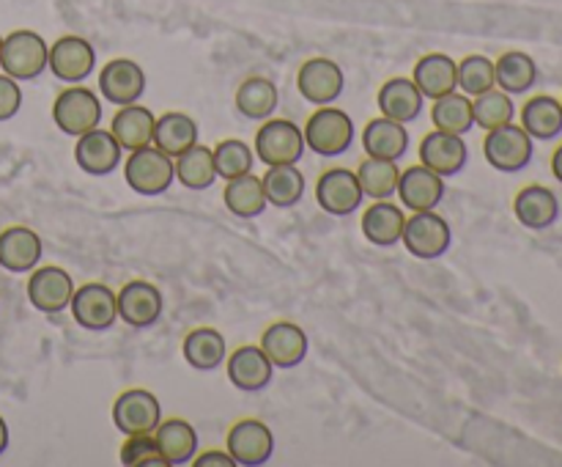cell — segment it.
I'll return each mask as SVG.
<instances>
[{
    "label": "cell",
    "instance_id": "cell-47",
    "mask_svg": "<svg viewBox=\"0 0 562 467\" xmlns=\"http://www.w3.org/2000/svg\"><path fill=\"white\" fill-rule=\"evenodd\" d=\"M5 448H9V423L0 415V456L5 454Z\"/></svg>",
    "mask_w": 562,
    "mask_h": 467
},
{
    "label": "cell",
    "instance_id": "cell-20",
    "mask_svg": "<svg viewBox=\"0 0 562 467\" xmlns=\"http://www.w3.org/2000/svg\"><path fill=\"white\" fill-rule=\"evenodd\" d=\"M225 368H228V379L234 388L245 390V393H256L263 390L274 377V366L261 349V344L239 346L234 355L225 357Z\"/></svg>",
    "mask_w": 562,
    "mask_h": 467
},
{
    "label": "cell",
    "instance_id": "cell-40",
    "mask_svg": "<svg viewBox=\"0 0 562 467\" xmlns=\"http://www.w3.org/2000/svg\"><path fill=\"white\" fill-rule=\"evenodd\" d=\"M472 115H475V124L481 130H497V126L510 124L516 119V104L510 93H505L503 88H488L486 93H477L472 97Z\"/></svg>",
    "mask_w": 562,
    "mask_h": 467
},
{
    "label": "cell",
    "instance_id": "cell-13",
    "mask_svg": "<svg viewBox=\"0 0 562 467\" xmlns=\"http://www.w3.org/2000/svg\"><path fill=\"white\" fill-rule=\"evenodd\" d=\"M71 294H75V280L66 269L55 267V264H47V267L31 269V278H27V300L36 311L55 313L66 311L71 302Z\"/></svg>",
    "mask_w": 562,
    "mask_h": 467
},
{
    "label": "cell",
    "instance_id": "cell-33",
    "mask_svg": "<svg viewBox=\"0 0 562 467\" xmlns=\"http://www.w3.org/2000/svg\"><path fill=\"white\" fill-rule=\"evenodd\" d=\"M198 143V124L192 115L181 113V110H170V113L159 115L157 124H154V146L159 152L170 154V157H179L181 152H187L190 146Z\"/></svg>",
    "mask_w": 562,
    "mask_h": 467
},
{
    "label": "cell",
    "instance_id": "cell-9",
    "mask_svg": "<svg viewBox=\"0 0 562 467\" xmlns=\"http://www.w3.org/2000/svg\"><path fill=\"white\" fill-rule=\"evenodd\" d=\"M71 316L80 324L82 330H91V333H104L115 324L119 319V300H115V291L104 283H82L80 289H75L71 294Z\"/></svg>",
    "mask_w": 562,
    "mask_h": 467
},
{
    "label": "cell",
    "instance_id": "cell-39",
    "mask_svg": "<svg viewBox=\"0 0 562 467\" xmlns=\"http://www.w3.org/2000/svg\"><path fill=\"white\" fill-rule=\"evenodd\" d=\"M434 130L450 132V135H467L475 126V115H472V97L459 91H450L445 97L434 99L431 108Z\"/></svg>",
    "mask_w": 562,
    "mask_h": 467
},
{
    "label": "cell",
    "instance_id": "cell-22",
    "mask_svg": "<svg viewBox=\"0 0 562 467\" xmlns=\"http://www.w3.org/2000/svg\"><path fill=\"white\" fill-rule=\"evenodd\" d=\"M514 214L525 229L547 231L560 220V198L547 185H527L514 198Z\"/></svg>",
    "mask_w": 562,
    "mask_h": 467
},
{
    "label": "cell",
    "instance_id": "cell-27",
    "mask_svg": "<svg viewBox=\"0 0 562 467\" xmlns=\"http://www.w3.org/2000/svg\"><path fill=\"white\" fill-rule=\"evenodd\" d=\"M412 80H415V86L420 88L423 97L439 99L445 97V93L459 88V64L445 53L423 55V58L415 64Z\"/></svg>",
    "mask_w": 562,
    "mask_h": 467
},
{
    "label": "cell",
    "instance_id": "cell-8",
    "mask_svg": "<svg viewBox=\"0 0 562 467\" xmlns=\"http://www.w3.org/2000/svg\"><path fill=\"white\" fill-rule=\"evenodd\" d=\"M162 421V404L146 388H130L115 399L113 423L124 437L130 434H154Z\"/></svg>",
    "mask_w": 562,
    "mask_h": 467
},
{
    "label": "cell",
    "instance_id": "cell-48",
    "mask_svg": "<svg viewBox=\"0 0 562 467\" xmlns=\"http://www.w3.org/2000/svg\"><path fill=\"white\" fill-rule=\"evenodd\" d=\"M0 44H3V36H0Z\"/></svg>",
    "mask_w": 562,
    "mask_h": 467
},
{
    "label": "cell",
    "instance_id": "cell-35",
    "mask_svg": "<svg viewBox=\"0 0 562 467\" xmlns=\"http://www.w3.org/2000/svg\"><path fill=\"white\" fill-rule=\"evenodd\" d=\"M278 86L267 77H247L239 88H236V110L245 115L247 121H267L278 110Z\"/></svg>",
    "mask_w": 562,
    "mask_h": 467
},
{
    "label": "cell",
    "instance_id": "cell-24",
    "mask_svg": "<svg viewBox=\"0 0 562 467\" xmlns=\"http://www.w3.org/2000/svg\"><path fill=\"white\" fill-rule=\"evenodd\" d=\"M154 124H157V115L143 104L132 102L119 108V113L110 121V132L124 152H137L154 143Z\"/></svg>",
    "mask_w": 562,
    "mask_h": 467
},
{
    "label": "cell",
    "instance_id": "cell-17",
    "mask_svg": "<svg viewBox=\"0 0 562 467\" xmlns=\"http://www.w3.org/2000/svg\"><path fill=\"white\" fill-rule=\"evenodd\" d=\"M121 157H124V148L119 146V141H115L110 130L97 126V130L77 137L75 163L80 165L82 174L88 176L113 174L115 168H121Z\"/></svg>",
    "mask_w": 562,
    "mask_h": 467
},
{
    "label": "cell",
    "instance_id": "cell-6",
    "mask_svg": "<svg viewBox=\"0 0 562 467\" xmlns=\"http://www.w3.org/2000/svg\"><path fill=\"white\" fill-rule=\"evenodd\" d=\"M49 47L36 31H14L0 44V66L14 80H36L47 69Z\"/></svg>",
    "mask_w": 562,
    "mask_h": 467
},
{
    "label": "cell",
    "instance_id": "cell-21",
    "mask_svg": "<svg viewBox=\"0 0 562 467\" xmlns=\"http://www.w3.org/2000/svg\"><path fill=\"white\" fill-rule=\"evenodd\" d=\"M307 333L294 322H274L261 335V349L274 368H296L307 357Z\"/></svg>",
    "mask_w": 562,
    "mask_h": 467
},
{
    "label": "cell",
    "instance_id": "cell-30",
    "mask_svg": "<svg viewBox=\"0 0 562 467\" xmlns=\"http://www.w3.org/2000/svg\"><path fill=\"white\" fill-rule=\"evenodd\" d=\"M223 201H225V209L241 220L261 218L269 207L267 192H263V181L261 176L256 174H245L225 181Z\"/></svg>",
    "mask_w": 562,
    "mask_h": 467
},
{
    "label": "cell",
    "instance_id": "cell-1",
    "mask_svg": "<svg viewBox=\"0 0 562 467\" xmlns=\"http://www.w3.org/2000/svg\"><path fill=\"white\" fill-rule=\"evenodd\" d=\"M302 135H305V146L318 157H340L355 143V121L346 110L322 104L302 126Z\"/></svg>",
    "mask_w": 562,
    "mask_h": 467
},
{
    "label": "cell",
    "instance_id": "cell-16",
    "mask_svg": "<svg viewBox=\"0 0 562 467\" xmlns=\"http://www.w3.org/2000/svg\"><path fill=\"white\" fill-rule=\"evenodd\" d=\"M47 66L58 80L77 86L91 77L93 66H97V53H93L91 42H86L82 36H60L49 47Z\"/></svg>",
    "mask_w": 562,
    "mask_h": 467
},
{
    "label": "cell",
    "instance_id": "cell-38",
    "mask_svg": "<svg viewBox=\"0 0 562 467\" xmlns=\"http://www.w3.org/2000/svg\"><path fill=\"white\" fill-rule=\"evenodd\" d=\"M355 174L362 187V196L373 198V201H390L395 196V190H398L401 170L398 163H393V159L366 157Z\"/></svg>",
    "mask_w": 562,
    "mask_h": 467
},
{
    "label": "cell",
    "instance_id": "cell-31",
    "mask_svg": "<svg viewBox=\"0 0 562 467\" xmlns=\"http://www.w3.org/2000/svg\"><path fill=\"white\" fill-rule=\"evenodd\" d=\"M521 126L532 141H554L562 135V102L549 93L527 99L525 108H521Z\"/></svg>",
    "mask_w": 562,
    "mask_h": 467
},
{
    "label": "cell",
    "instance_id": "cell-14",
    "mask_svg": "<svg viewBox=\"0 0 562 467\" xmlns=\"http://www.w3.org/2000/svg\"><path fill=\"white\" fill-rule=\"evenodd\" d=\"M228 454L241 467L267 465L274 454L272 429L263 421H256V418H245V421L234 423L228 432Z\"/></svg>",
    "mask_w": 562,
    "mask_h": 467
},
{
    "label": "cell",
    "instance_id": "cell-5",
    "mask_svg": "<svg viewBox=\"0 0 562 467\" xmlns=\"http://www.w3.org/2000/svg\"><path fill=\"white\" fill-rule=\"evenodd\" d=\"M53 121L64 135L80 137L102 124V102L86 86H69L58 93L53 104Z\"/></svg>",
    "mask_w": 562,
    "mask_h": 467
},
{
    "label": "cell",
    "instance_id": "cell-46",
    "mask_svg": "<svg viewBox=\"0 0 562 467\" xmlns=\"http://www.w3.org/2000/svg\"><path fill=\"white\" fill-rule=\"evenodd\" d=\"M552 174H554V179L562 185V146L554 148V154H552Z\"/></svg>",
    "mask_w": 562,
    "mask_h": 467
},
{
    "label": "cell",
    "instance_id": "cell-44",
    "mask_svg": "<svg viewBox=\"0 0 562 467\" xmlns=\"http://www.w3.org/2000/svg\"><path fill=\"white\" fill-rule=\"evenodd\" d=\"M20 108H22L20 80H14V77H9L3 71V75H0V121L14 119V115L20 113Z\"/></svg>",
    "mask_w": 562,
    "mask_h": 467
},
{
    "label": "cell",
    "instance_id": "cell-4",
    "mask_svg": "<svg viewBox=\"0 0 562 467\" xmlns=\"http://www.w3.org/2000/svg\"><path fill=\"white\" fill-rule=\"evenodd\" d=\"M305 135L302 126H296L289 119H267L256 132V157L267 168L272 165H296L305 154Z\"/></svg>",
    "mask_w": 562,
    "mask_h": 467
},
{
    "label": "cell",
    "instance_id": "cell-3",
    "mask_svg": "<svg viewBox=\"0 0 562 467\" xmlns=\"http://www.w3.org/2000/svg\"><path fill=\"white\" fill-rule=\"evenodd\" d=\"M483 157L499 174H519L536 157V141L527 135L525 126L510 121V124L486 132Z\"/></svg>",
    "mask_w": 562,
    "mask_h": 467
},
{
    "label": "cell",
    "instance_id": "cell-29",
    "mask_svg": "<svg viewBox=\"0 0 562 467\" xmlns=\"http://www.w3.org/2000/svg\"><path fill=\"white\" fill-rule=\"evenodd\" d=\"M406 214L398 203L393 201H376L366 209L362 214V234L371 245L376 247H393L401 242L404 234Z\"/></svg>",
    "mask_w": 562,
    "mask_h": 467
},
{
    "label": "cell",
    "instance_id": "cell-12",
    "mask_svg": "<svg viewBox=\"0 0 562 467\" xmlns=\"http://www.w3.org/2000/svg\"><path fill=\"white\" fill-rule=\"evenodd\" d=\"M296 88H300L302 99H307V102L316 104V108L333 104L338 102L346 91L344 69H340L333 58H311L300 66Z\"/></svg>",
    "mask_w": 562,
    "mask_h": 467
},
{
    "label": "cell",
    "instance_id": "cell-15",
    "mask_svg": "<svg viewBox=\"0 0 562 467\" xmlns=\"http://www.w3.org/2000/svg\"><path fill=\"white\" fill-rule=\"evenodd\" d=\"M115 300H119L121 322H126L130 327L137 330L157 324L165 311L162 291L154 283H148V280H130V283L115 294Z\"/></svg>",
    "mask_w": 562,
    "mask_h": 467
},
{
    "label": "cell",
    "instance_id": "cell-7",
    "mask_svg": "<svg viewBox=\"0 0 562 467\" xmlns=\"http://www.w3.org/2000/svg\"><path fill=\"white\" fill-rule=\"evenodd\" d=\"M401 242H404L406 251L415 258L431 262V258H442L450 251V245H453V231H450L448 220L434 212V209H428V212H412V218H406L404 223Z\"/></svg>",
    "mask_w": 562,
    "mask_h": 467
},
{
    "label": "cell",
    "instance_id": "cell-25",
    "mask_svg": "<svg viewBox=\"0 0 562 467\" xmlns=\"http://www.w3.org/2000/svg\"><path fill=\"white\" fill-rule=\"evenodd\" d=\"M154 443H157L159 456L165 465H187L195 459L198 454V432L190 421L184 418H170V421H159L154 429Z\"/></svg>",
    "mask_w": 562,
    "mask_h": 467
},
{
    "label": "cell",
    "instance_id": "cell-26",
    "mask_svg": "<svg viewBox=\"0 0 562 467\" xmlns=\"http://www.w3.org/2000/svg\"><path fill=\"white\" fill-rule=\"evenodd\" d=\"M362 148H366V157L393 159V163H398L406 154V148H409V132H406V124L387 119V115L371 119L368 121L366 132H362Z\"/></svg>",
    "mask_w": 562,
    "mask_h": 467
},
{
    "label": "cell",
    "instance_id": "cell-45",
    "mask_svg": "<svg viewBox=\"0 0 562 467\" xmlns=\"http://www.w3.org/2000/svg\"><path fill=\"white\" fill-rule=\"evenodd\" d=\"M195 467H236L234 456L228 451H206V454L195 456Z\"/></svg>",
    "mask_w": 562,
    "mask_h": 467
},
{
    "label": "cell",
    "instance_id": "cell-28",
    "mask_svg": "<svg viewBox=\"0 0 562 467\" xmlns=\"http://www.w3.org/2000/svg\"><path fill=\"white\" fill-rule=\"evenodd\" d=\"M376 102L382 115L401 121V124H412V121L423 113L426 97H423L420 88L415 86L412 77H393V80H387L379 88Z\"/></svg>",
    "mask_w": 562,
    "mask_h": 467
},
{
    "label": "cell",
    "instance_id": "cell-2",
    "mask_svg": "<svg viewBox=\"0 0 562 467\" xmlns=\"http://www.w3.org/2000/svg\"><path fill=\"white\" fill-rule=\"evenodd\" d=\"M124 179L137 196H162L176 181V163L170 154L159 152L151 143V146L130 152L124 163Z\"/></svg>",
    "mask_w": 562,
    "mask_h": 467
},
{
    "label": "cell",
    "instance_id": "cell-36",
    "mask_svg": "<svg viewBox=\"0 0 562 467\" xmlns=\"http://www.w3.org/2000/svg\"><path fill=\"white\" fill-rule=\"evenodd\" d=\"M267 201L278 209H291L305 196V176L296 165H272L261 176Z\"/></svg>",
    "mask_w": 562,
    "mask_h": 467
},
{
    "label": "cell",
    "instance_id": "cell-23",
    "mask_svg": "<svg viewBox=\"0 0 562 467\" xmlns=\"http://www.w3.org/2000/svg\"><path fill=\"white\" fill-rule=\"evenodd\" d=\"M42 262V240L27 225H11L0 234V267L9 273H31Z\"/></svg>",
    "mask_w": 562,
    "mask_h": 467
},
{
    "label": "cell",
    "instance_id": "cell-37",
    "mask_svg": "<svg viewBox=\"0 0 562 467\" xmlns=\"http://www.w3.org/2000/svg\"><path fill=\"white\" fill-rule=\"evenodd\" d=\"M176 163V179L187 187V190H209L217 181V168H214V152L209 146H190L181 152Z\"/></svg>",
    "mask_w": 562,
    "mask_h": 467
},
{
    "label": "cell",
    "instance_id": "cell-49",
    "mask_svg": "<svg viewBox=\"0 0 562 467\" xmlns=\"http://www.w3.org/2000/svg\"><path fill=\"white\" fill-rule=\"evenodd\" d=\"M560 102H562V99H560Z\"/></svg>",
    "mask_w": 562,
    "mask_h": 467
},
{
    "label": "cell",
    "instance_id": "cell-11",
    "mask_svg": "<svg viewBox=\"0 0 562 467\" xmlns=\"http://www.w3.org/2000/svg\"><path fill=\"white\" fill-rule=\"evenodd\" d=\"M316 201L318 207L335 218H349L351 212L362 207L366 196L357 181V174L349 168H329L318 176L316 181Z\"/></svg>",
    "mask_w": 562,
    "mask_h": 467
},
{
    "label": "cell",
    "instance_id": "cell-34",
    "mask_svg": "<svg viewBox=\"0 0 562 467\" xmlns=\"http://www.w3.org/2000/svg\"><path fill=\"white\" fill-rule=\"evenodd\" d=\"M494 77H497V88H503L510 97H519L538 82V64L532 60V55L510 49L494 60Z\"/></svg>",
    "mask_w": 562,
    "mask_h": 467
},
{
    "label": "cell",
    "instance_id": "cell-42",
    "mask_svg": "<svg viewBox=\"0 0 562 467\" xmlns=\"http://www.w3.org/2000/svg\"><path fill=\"white\" fill-rule=\"evenodd\" d=\"M497 86V77H494V60L486 55H467L459 64V88L467 97H477V93H486L488 88Z\"/></svg>",
    "mask_w": 562,
    "mask_h": 467
},
{
    "label": "cell",
    "instance_id": "cell-19",
    "mask_svg": "<svg viewBox=\"0 0 562 467\" xmlns=\"http://www.w3.org/2000/svg\"><path fill=\"white\" fill-rule=\"evenodd\" d=\"M467 159H470V152H467L464 135L434 130L420 141V163L442 179L461 174L467 168Z\"/></svg>",
    "mask_w": 562,
    "mask_h": 467
},
{
    "label": "cell",
    "instance_id": "cell-43",
    "mask_svg": "<svg viewBox=\"0 0 562 467\" xmlns=\"http://www.w3.org/2000/svg\"><path fill=\"white\" fill-rule=\"evenodd\" d=\"M121 465L126 467H168L165 459L159 456L157 443H154V434H130L121 445Z\"/></svg>",
    "mask_w": 562,
    "mask_h": 467
},
{
    "label": "cell",
    "instance_id": "cell-41",
    "mask_svg": "<svg viewBox=\"0 0 562 467\" xmlns=\"http://www.w3.org/2000/svg\"><path fill=\"white\" fill-rule=\"evenodd\" d=\"M214 152V168H217V179H236V176L252 174V165H256V152L252 146H247L239 137H228V141H220Z\"/></svg>",
    "mask_w": 562,
    "mask_h": 467
},
{
    "label": "cell",
    "instance_id": "cell-18",
    "mask_svg": "<svg viewBox=\"0 0 562 467\" xmlns=\"http://www.w3.org/2000/svg\"><path fill=\"white\" fill-rule=\"evenodd\" d=\"M445 179L439 174H434L426 165H412V168L401 170L398 176V190L395 196L401 198L409 212H428V209H437L445 198Z\"/></svg>",
    "mask_w": 562,
    "mask_h": 467
},
{
    "label": "cell",
    "instance_id": "cell-10",
    "mask_svg": "<svg viewBox=\"0 0 562 467\" xmlns=\"http://www.w3.org/2000/svg\"><path fill=\"white\" fill-rule=\"evenodd\" d=\"M146 86V71L132 58H113L99 71V93L104 97V102L115 104V108L140 102Z\"/></svg>",
    "mask_w": 562,
    "mask_h": 467
},
{
    "label": "cell",
    "instance_id": "cell-32",
    "mask_svg": "<svg viewBox=\"0 0 562 467\" xmlns=\"http://www.w3.org/2000/svg\"><path fill=\"white\" fill-rule=\"evenodd\" d=\"M181 352H184V360L195 371H214L228 357V344H225V335L220 330L198 327L192 333H187Z\"/></svg>",
    "mask_w": 562,
    "mask_h": 467
}]
</instances>
